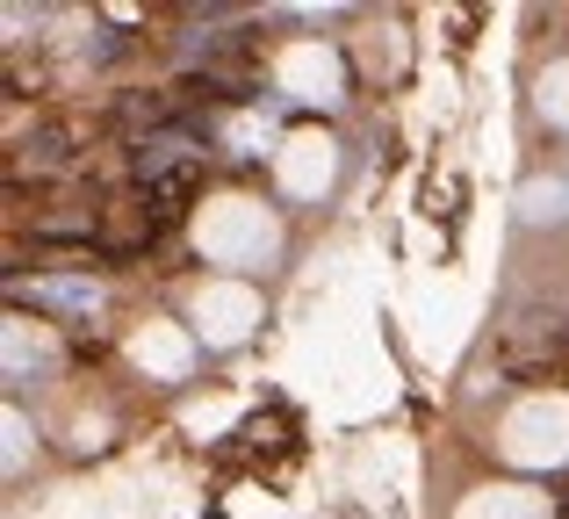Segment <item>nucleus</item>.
<instances>
[{"mask_svg": "<svg viewBox=\"0 0 569 519\" xmlns=\"http://www.w3.org/2000/svg\"><path fill=\"white\" fill-rule=\"evenodd\" d=\"M274 217L260 210V202H246V196H223V202H209L202 217H194V246H202L217 267H260L267 253H274Z\"/></svg>", "mask_w": 569, "mask_h": 519, "instance_id": "1", "label": "nucleus"}, {"mask_svg": "<svg viewBox=\"0 0 569 519\" xmlns=\"http://www.w3.org/2000/svg\"><path fill=\"white\" fill-rule=\"evenodd\" d=\"M281 173H289L296 196H318V188H332V173H339L332 138H289V152H281Z\"/></svg>", "mask_w": 569, "mask_h": 519, "instance_id": "4", "label": "nucleus"}, {"mask_svg": "<svg viewBox=\"0 0 569 519\" xmlns=\"http://www.w3.org/2000/svg\"><path fill=\"white\" fill-rule=\"evenodd\" d=\"M188 318H194V339L238 347V339L260 325V296H252L246 281H202V289L188 296Z\"/></svg>", "mask_w": 569, "mask_h": 519, "instance_id": "3", "label": "nucleus"}, {"mask_svg": "<svg viewBox=\"0 0 569 519\" xmlns=\"http://www.w3.org/2000/svg\"><path fill=\"white\" fill-rule=\"evenodd\" d=\"M498 448L512 455V462H562L569 455V405L556 397H527V405L512 411V419L498 426Z\"/></svg>", "mask_w": 569, "mask_h": 519, "instance_id": "2", "label": "nucleus"}, {"mask_svg": "<svg viewBox=\"0 0 569 519\" xmlns=\"http://www.w3.org/2000/svg\"><path fill=\"white\" fill-rule=\"evenodd\" d=\"M138 361L181 376V368H188V347H181V339H167V325H152V332H138Z\"/></svg>", "mask_w": 569, "mask_h": 519, "instance_id": "6", "label": "nucleus"}, {"mask_svg": "<svg viewBox=\"0 0 569 519\" xmlns=\"http://www.w3.org/2000/svg\"><path fill=\"white\" fill-rule=\"evenodd\" d=\"M541 109L556 116V123H569V66H556V72L541 80Z\"/></svg>", "mask_w": 569, "mask_h": 519, "instance_id": "7", "label": "nucleus"}, {"mask_svg": "<svg viewBox=\"0 0 569 519\" xmlns=\"http://www.w3.org/2000/svg\"><path fill=\"white\" fill-rule=\"evenodd\" d=\"M461 519H548V506L533 491H476Z\"/></svg>", "mask_w": 569, "mask_h": 519, "instance_id": "5", "label": "nucleus"}]
</instances>
